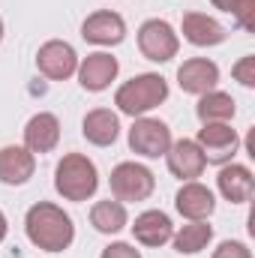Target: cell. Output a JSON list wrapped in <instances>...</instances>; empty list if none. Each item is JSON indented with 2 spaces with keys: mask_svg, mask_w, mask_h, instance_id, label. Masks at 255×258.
Here are the masks:
<instances>
[{
  "mask_svg": "<svg viewBox=\"0 0 255 258\" xmlns=\"http://www.w3.org/2000/svg\"><path fill=\"white\" fill-rule=\"evenodd\" d=\"M81 39L90 42V45H99V48L120 45L126 39V21H123L120 12H111V9L90 12L81 21Z\"/></svg>",
  "mask_w": 255,
  "mask_h": 258,
  "instance_id": "obj_9",
  "label": "cell"
},
{
  "mask_svg": "<svg viewBox=\"0 0 255 258\" xmlns=\"http://www.w3.org/2000/svg\"><path fill=\"white\" fill-rule=\"evenodd\" d=\"M195 114L201 123H231V117L237 114V102L225 90H207L198 96Z\"/></svg>",
  "mask_w": 255,
  "mask_h": 258,
  "instance_id": "obj_20",
  "label": "cell"
},
{
  "mask_svg": "<svg viewBox=\"0 0 255 258\" xmlns=\"http://www.w3.org/2000/svg\"><path fill=\"white\" fill-rule=\"evenodd\" d=\"M165 162H168V171L177 177V180H198L207 168V159L198 147L195 138H180V141H171L168 153H165Z\"/></svg>",
  "mask_w": 255,
  "mask_h": 258,
  "instance_id": "obj_11",
  "label": "cell"
},
{
  "mask_svg": "<svg viewBox=\"0 0 255 258\" xmlns=\"http://www.w3.org/2000/svg\"><path fill=\"white\" fill-rule=\"evenodd\" d=\"M135 39H138L141 57H147L150 63H168L180 51V36H177V30L165 18H147L138 27Z\"/></svg>",
  "mask_w": 255,
  "mask_h": 258,
  "instance_id": "obj_4",
  "label": "cell"
},
{
  "mask_svg": "<svg viewBox=\"0 0 255 258\" xmlns=\"http://www.w3.org/2000/svg\"><path fill=\"white\" fill-rule=\"evenodd\" d=\"M36 174V156L24 144H6L0 147V183L6 186H24Z\"/></svg>",
  "mask_w": 255,
  "mask_h": 258,
  "instance_id": "obj_14",
  "label": "cell"
},
{
  "mask_svg": "<svg viewBox=\"0 0 255 258\" xmlns=\"http://www.w3.org/2000/svg\"><path fill=\"white\" fill-rule=\"evenodd\" d=\"M210 240H213V225H207V219L186 222V225L174 228V234H171V246L180 255H195V252L207 249Z\"/></svg>",
  "mask_w": 255,
  "mask_h": 258,
  "instance_id": "obj_22",
  "label": "cell"
},
{
  "mask_svg": "<svg viewBox=\"0 0 255 258\" xmlns=\"http://www.w3.org/2000/svg\"><path fill=\"white\" fill-rule=\"evenodd\" d=\"M129 228H132L135 243L150 246V249H159V246L171 243V234H174V222L165 210H144V213L135 216V222Z\"/></svg>",
  "mask_w": 255,
  "mask_h": 258,
  "instance_id": "obj_12",
  "label": "cell"
},
{
  "mask_svg": "<svg viewBox=\"0 0 255 258\" xmlns=\"http://www.w3.org/2000/svg\"><path fill=\"white\" fill-rule=\"evenodd\" d=\"M60 144V120L51 111H36L27 123H24V147L36 156V153H51Z\"/></svg>",
  "mask_w": 255,
  "mask_h": 258,
  "instance_id": "obj_17",
  "label": "cell"
},
{
  "mask_svg": "<svg viewBox=\"0 0 255 258\" xmlns=\"http://www.w3.org/2000/svg\"><path fill=\"white\" fill-rule=\"evenodd\" d=\"M216 189L225 201L231 204H246L255 192V177L252 171L240 162H225L216 174Z\"/></svg>",
  "mask_w": 255,
  "mask_h": 258,
  "instance_id": "obj_18",
  "label": "cell"
},
{
  "mask_svg": "<svg viewBox=\"0 0 255 258\" xmlns=\"http://www.w3.org/2000/svg\"><path fill=\"white\" fill-rule=\"evenodd\" d=\"M54 189L63 201H87L99 189L96 162L84 153H63L54 168Z\"/></svg>",
  "mask_w": 255,
  "mask_h": 258,
  "instance_id": "obj_3",
  "label": "cell"
},
{
  "mask_svg": "<svg viewBox=\"0 0 255 258\" xmlns=\"http://www.w3.org/2000/svg\"><path fill=\"white\" fill-rule=\"evenodd\" d=\"M168 99V81L159 72H141L123 81L114 93V105L126 117H144Z\"/></svg>",
  "mask_w": 255,
  "mask_h": 258,
  "instance_id": "obj_2",
  "label": "cell"
},
{
  "mask_svg": "<svg viewBox=\"0 0 255 258\" xmlns=\"http://www.w3.org/2000/svg\"><path fill=\"white\" fill-rule=\"evenodd\" d=\"M99 258H141V252H138L132 243L114 240V243H108V246L102 249V255H99Z\"/></svg>",
  "mask_w": 255,
  "mask_h": 258,
  "instance_id": "obj_26",
  "label": "cell"
},
{
  "mask_svg": "<svg viewBox=\"0 0 255 258\" xmlns=\"http://www.w3.org/2000/svg\"><path fill=\"white\" fill-rule=\"evenodd\" d=\"M195 141H198L204 159L213 165L231 162L234 153L240 150V135H237V129H231V123H201Z\"/></svg>",
  "mask_w": 255,
  "mask_h": 258,
  "instance_id": "obj_7",
  "label": "cell"
},
{
  "mask_svg": "<svg viewBox=\"0 0 255 258\" xmlns=\"http://www.w3.org/2000/svg\"><path fill=\"white\" fill-rule=\"evenodd\" d=\"M213 258H252V249L243 240H222L213 249Z\"/></svg>",
  "mask_w": 255,
  "mask_h": 258,
  "instance_id": "obj_24",
  "label": "cell"
},
{
  "mask_svg": "<svg viewBox=\"0 0 255 258\" xmlns=\"http://www.w3.org/2000/svg\"><path fill=\"white\" fill-rule=\"evenodd\" d=\"M177 84L183 93L201 96L207 90H216L219 84V66L207 57H189L177 66Z\"/></svg>",
  "mask_w": 255,
  "mask_h": 258,
  "instance_id": "obj_16",
  "label": "cell"
},
{
  "mask_svg": "<svg viewBox=\"0 0 255 258\" xmlns=\"http://www.w3.org/2000/svg\"><path fill=\"white\" fill-rule=\"evenodd\" d=\"M81 135L93 147H111L120 135V117L111 108H93L81 120Z\"/></svg>",
  "mask_w": 255,
  "mask_h": 258,
  "instance_id": "obj_19",
  "label": "cell"
},
{
  "mask_svg": "<svg viewBox=\"0 0 255 258\" xmlns=\"http://www.w3.org/2000/svg\"><path fill=\"white\" fill-rule=\"evenodd\" d=\"M210 3H213L216 9H222V12H228V15H231V12L237 9V3H240V0H210Z\"/></svg>",
  "mask_w": 255,
  "mask_h": 258,
  "instance_id": "obj_27",
  "label": "cell"
},
{
  "mask_svg": "<svg viewBox=\"0 0 255 258\" xmlns=\"http://www.w3.org/2000/svg\"><path fill=\"white\" fill-rule=\"evenodd\" d=\"M6 234H9V219H6V213L0 210V243L6 240Z\"/></svg>",
  "mask_w": 255,
  "mask_h": 258,
  "instance_id": "obj_28",
  "label": "cell"
},
{
  "mask_svg": "<svg viewBox=\"0 0 255 258\" xmlns=\"http://www.w3.org/2000/svg\"><path fill=\"white\" fill-rule=\"evenodd\" d=\"M78 60H81L78 51L66 39H48L36 51V69L48 81H66V78H72L75 69H78Z\"/></svg>",
  "mask_w": 255,
  "mask_h": 258,
  "instance_id": "obj_8",
  "label": "cell"
},
{
  "mask_svg": "<svg viewBox=\"0 0 255 258\" xmlns=\"http://www.w3.org/2000/svg\"><path fill=\"white\" fill-rule=\"evenodd\" d=\"M171 129L165 120L159 117H135L132 120V129H129V150L144 156V159H159L168 153L171 147Z\"/></svg>",
  "mask_w": 255,
  "mask_h": 258,
  "instance_id": "obj_6",
  "label": "cell"
},
{
  "mask_svg": "<svg viewBox=\"0 0 255 258\" xmlns=\"http://www.w3.org/2000/svg\"><path fill=\"white\" fill-rule=\"evenodd\" d=\"M231 18H234V24L240 27V30H252V21H255V0H240L237 3V9L231 12Z\"/></svg>",
  "mask_w": 255,
  "mask_h": 258,
  "instance_id": "obj_25",
  "label": "cell"
},
{
  "mask_svg": "<svg viewBox=\"0 0 255 258\" xmlns=\"http://www.w3.org/2000/svg\"><path fill=\"white\" fill-rule=\"evenodd\" d=\"M117 72H120V63H117V57H114L111 51H90L87 57L78 60V69H75L78 84H81L87 93H102V90H108L111 81L117 78Z\"/></svg>",
  "mask_w": 255,
  "mask_h": 258,
  "instance_id": "obj_10",
  "label": "cell"
},
{
  "mask_svg": "<svg viewBox=\"0 0 255 258\" xmlns=\"http://www.w3.org/2000/svg\"><path fill=\"white\" fill-rule=\"evenodd\" d=\"M0 42H3V18H0Z\"/></svg>",
  "mask_w": 255,
  "mask_h": 258,
  "instance_id": "obj_29",
  "label": "cell"
},
{
  "mask_svg": "<svg viewBox=\"0 0 255 258\" xmlns=\"http://www.w3.org/2000/svg\"><path fill=\"white\" fill-rule=\"evenodd\" d=\"M24 231L27 240L42 252H63L75 240L72 216L54 201H36L24 213Z\"/></svg>",
  "mask_w": 255,
  "mask_h": 258,
  "instance_id": "obj_1",
  "label": "cell"
},
{
  "mask_svg": "<svg viewBox=\"0 0 255 258\" xmlns=\"http://www.w3.org/2000/svg\"><path fill=\"white\" fill-rule=\"evenodd\" d=\"M231 75H234V81H240L243 87H255V57L252 54H246V57H240L237 63L231 66Z\"/></svg>",
  "mask_w": 255,
  "mask_h": 258,
  "instance_id": "obj_23",
  "label": "cell"
},
{
  "mask_svg": "<svg viewBox=\"0 0 255 258\" xmlns=\"http://www.w3.org/2000/svg\"><path fill=\"white\" fill-rule=\"evenodd\" d=\"M180 33L183 39L195 45V48H213V45H222L228 30L207 12H186L183 21H180Z\"/></svg>",
  "mask_w": 255,
  "mask_h": 258,
  "instance_id": "obj_15",
  "label": "cell"
},
{
  "mask_svg": "<svg viewBox=\"0 0 255 258\" xmlns=\"http://www.w3.org/2000/svg\"><path fill=\"white\" fill-rule=\"evenodd\" d=\"M108 186H111V198H117L123 204H132V201H147L153 195L156 177L141 162H120V165L111 168Z\"/></svg>",
  "mask_w": 255,
  "mask_h": 258,
  "instance_id": "obj_5",
  "label": "cell"
},
{
  "mask_svg": "<svg viewBox=\"0 0 255 258\" xmlns=\"http://www.w3.org/2000/svg\"><path fill=\"white\" fill-rule=\"evenodd\" d=\"M174 207L186 222H198V219H210L216 210V195L210 186L198 183V180H186L177 195H174Z\"/></svg>",
  "mask_w": 255,
  "mask_h": 258,
  "instance_id": "obj_13",
  "label": "cell"
},
{
  "mask_svg": "<svg viewBox=\"0 0 255 258\" xmlns=\"http://www.w3.org/2000/svg\"><path fill=\"white\" fill-rule=\"evenodd\" d=\"M90 225L99 231V234H120L129 225V213L126 204L117 201V198H102L90 207Z\"/></svg>",
  "mask_w": 255,
  "mask_h": 258,
  "instance_id": "obj_21",
  "label": "cell"
}]
</instances>
